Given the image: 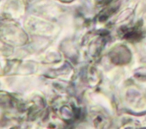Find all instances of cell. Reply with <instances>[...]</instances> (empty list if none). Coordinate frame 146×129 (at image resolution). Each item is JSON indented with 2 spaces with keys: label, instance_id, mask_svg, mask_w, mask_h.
I'll list each match as a JSON object with an SVG mask.
<instances>
[{
  "label": "cell",
  "instance_id": "1",
  "mask_svg": "<svg viewBox=\"0 0 146 129\" xmlns=\"http://www.w3.org/2000/svg\"><path fill=\"white\" fill-rule=\"evenodd\" d=\"M113 57V62L116 64H125L129 62L131 54L129 50L125 46L120 47L119 50L115 52Z\"/></svg>",
  "mask_w": 146,
  "mask_h": 129
}]
</instances>
